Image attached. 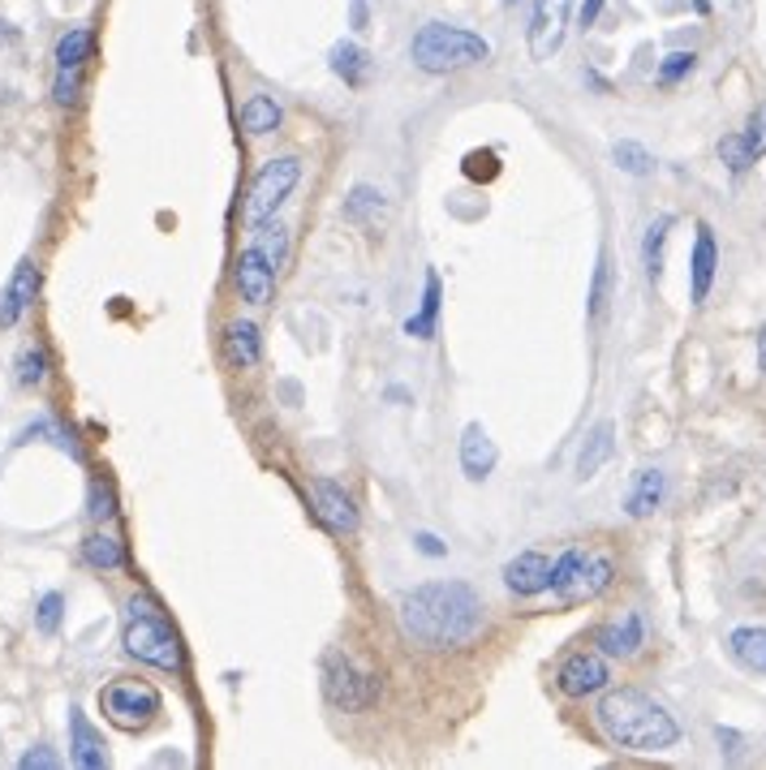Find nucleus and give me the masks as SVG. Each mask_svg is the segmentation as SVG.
Listing matches in <instances>:
<instances>
[{
	"label": "nucleus",
	"mask_w": 766,
	"mask_h": 770,
	"mask_svg": "<svg viewBox=\"0 0 766 770\" xmlns=\"http://www.w3.org/2000/svg\"><path fill=\"white\" fill-rule=\"evenodd\" d=\"M397 616L405 637L422 650H461L487 625L483 599L466 581H426L405 590Z\"/></svg>",
	"instance_id": "nucleus-1"
},
{
	"label": "nucleus",
	"mask_w": 766,
	"mask_h": 770,
	"mask_svg": "<svg viewBox=\"0 0 766 770\" xmlns=\"http://www.w3.org/2000/svg\"><path fill=\"white\" fill-rule=\"evenodd\" d=\"M594 719H599L603 736L628 754H668L681 741V723L655 698H646L641 689H628V685L608 689Z\"/></svg>",
	"instance_id": "nucleus-2"
},
{
	"label": "nucleus",
	"mask_w": 766,
	"mask_h": 770,
	"mask_svg": "<svg viewBox=\"0 0 766 770\" xmlns=\"http://www.w3.org/2000/svg\"><path fill=\"white\" fill-rule=\"evenodd\" d=\"M121 641H126V654L146 663V667H160V672H181V667H186L181 637L168 625L164 607H160L151 594H130Z\"/></svg>",
	"instance_id": "nucleus-3"
},
{
	"label": "nucleus",
	"mask_w": 766,
	"mask_h": 770,
	"mask_svg": "<svg viewBox=\"0 0 766 770\" xmlns=\"http://www.w3.org/2000/svg\"><path fill=\"white\" fill-rule=\"evenodd\" d=\"M410 61H414L422 73L474 70V66H487L491 61V44L483 35L466 31V26L426 22V26H419V35L410 39Z\"/></svg>",
	"instance_id": "nucleus-4"
},
{
	"label": "nucleus",
	"mask_w": 766,
	"mask_h": 770,
	"mask_svg": "<svg viewBox=\"0 0 766 770\" xmlns=\"http://www.w3.org/2000/svg\"><path fill=\"white\" fill-rule=\"evenodd\" d=\"M384 694V685H379V676L375 672H366L353 654L345 650H332V654H323V698L332 701L337 710H370L375 701Z\"/></svg>",
	"instance_id": "nucleus-5"
},
{
	"label": "nucleus",
	"mask_w": 766,
	"mask_h": 770,
	"mask_svg": "<svg viewBox=\"0 0 766 770\" xmlns=\"http://www.w3.org/2000/svg\"><path fill=\"white\" fill-rule=\"evenodd\" d=\"M99 710H104V719H108L113 727H121V732H142V727H151V723L160 719L164 698H160L151 685H142V680H117V685H108V689L99 694Z\"/></svg>",
	"instance_id": "nucleus-6"
},
{
	"label": "nucleus",
	"mask_w": 766,
	"mask_h": 770,
	"mask_svg": "<svg viewBox=\"0 0 766 770\" xmlns=\"http://www.w3.org/2000/svg\"><path fill=\"white\" fill-rule=\"evenodd\" d=\"M302 181V159L297 155H280V159H268L250 186V199H246V220L259 224L268 215H276L284 208V199L293 194V186Z\"/></svg>",
	"instance_id": "nucleus-7"
},
{
	"label": "nucleus",
	"mask_w": 766,
	"mask_h": 770,
	"mask_svg": "<svg viewBox=\"0 0 766 770\" xmlns=\"http://www.w3.org/2000/svg\"><path fill=\"white\" fill-rule=\"evenodd\" d=\"M95 48V35L91 26H70L57 48H52V61H57V78H52V99L61 108H73L78 104V91H82V70H86V57Z\"/></svg>",
	"instance_id": "nucleus-8"
},
{
	"label": "nucleus",
	"mask_w": 766,
	"mask_h": 770,
	"mask_svg": "<svg viewBox=\"0 0 766 770\" xmlns=\"http://www.w3.org/2000/svg\"><path fill=\"white\" fill-rule=\"evenodd\" d=\"M612 680V667H608V654H594V650H577L559 663L556 672V689L564 698H590V694H603Z\"/></svg>",
	"instance_id": "nucleus-9"
},
{
	"label": "nucleus",
	"mask_w": 766,
	"mask_h": 770,
	"mask_svg": "<svg viewBox=\"0 0 766 770\" xmlns=\"http://www.w3.org/2000/svg\"><path fill=\"white\" fill-rule=\"evenodd\" d=\"M568 9L573 0H534V13H530V57L534 61H552L564 44V31H568Z\"/></svg>",
	"instance_id": "nucleus-10"
},
{
	"label": "nucleus",
	"mask_w": 766,
	"mask_h": 770,
	"mask_svg": "<svg viewBox=\"0 0 766 770\" xmlns=\"http://www.w3.org/2000/svg\"><path fill=\"white\" fill-rule=\"evenodd\" d=\"M233 281H237L241 301H250V306H268V301H272V293H276V272H272V263L259 254V246H250V250H241V254H237Z\"/></svg>",
	"instance_id": "nucleus-11"
},
{
	"label": "nucleus",
	"mask_w": 766,
	"mask_h": 770,
	"mask_svg": "<svg viewBox=\"0 0 766 770\" xmlns=\"http://www.w3.org/2000/svg\"><path fill=\"white\" fill-rule=\"evenodd\" d=\"M504 585L517 599H539L543 590H552V560L543 552H517L504 564Z\"/></svg>",
	"instance_id": "nucleus-12"
},
{
	"label": "nucleus",
	"mask_w": 766,
	"mask_h": 770,
	"mask_svg": "<svg viewBox=\"0 0 766 770\" xmlns=\"http://www.w3.org/2000/svg\"><path fill=\"white\" fill-rule=\"evenodd\" d=\"M35 297H39V268L31 259H22L0 293V328H17L22 315L35 306Z\"/></svg>",
	"instance_id": "nucleus-13"
},
{
	"label": "nucleus",
	"mask_w": 766,
	"mask_h": 770,
	"mask_svg": "<svg viewBox=\"0 0 766 770\" xmlns=\"http://www.w3.org/2000/svg\"><path fill=\"white\" fill-rule=\"evenodd\" d=\"M612 577H616V564L608 556H599V552H586V560L577 564L573 581L559 590L556 599L559 603H590V599H599L612 585Z\"/></svg>",
	"instance_id": "nucleus-14"
},
{
	"label": "nucleus",
	"mask_w": 766,
	"mask_h": 770,
	"mask_svg": "<svg viewBox=\"0 0 766 770\" xmlns=\"http://www.w3.org/2000/svg\"><path fill=\"white\" fill-rule=\"evenodd\" d=\"M315 512L332 534H357V508L345 495L341 483L332 478H315Z\"/></svg>",
	"instance_id": "nucleus-15"
},
{
	"label": "nucleus",
	"mask_w": 766,
	"mask_h": 770,
	"mask_svg": "<svg viewBox=\"0 0 766 770\" xmlns=\"http://www.w3.org/2000/svg\"><path fill=\"white\" fill-rule=\"evenodd\" d=\"M715 272H719V241H715L710 224H697L694 259H690V301H694V306H702V301L710 297Z\"/></svg>",
	"instance_id": "nucleus-16"
},
{
	"label": "nucleus",
	"mask_w": 766,
	"mask_h": 770,
	"mask_svg": "<svg viewBox=\"0 0 766 770\" xmlns=\"http://www.w3.org/2000/svg\"><path fill=\"white\" fill-rule=\"evenodd\" d=\"M70 754L82 770L108 767V745H104V736L95 732V723L78 706H70Z\"/></svg>",
	"instance_id": "nucleus-17"
},
{
	"label": "nucleus",
	"mask_w": 766,
	"mask_h": 770,
	"mask_svg": "<svg viewBox=\"0 0 766 770\" xmlns=\"http://www.w3.org/2000/svg\"><path fill=\"white\" fill-rule=\"evenodd\" d=\"M495 461H499V452H495L491 435L483 430V422H470L461 430V470H466V478L470 483H487Z\"/></svg>",
	"instance_id": "nucleus-18"
},
{
	"label": "nucleus",
	"mask_w": 766,
	"mask_h": 770,
	"mask_svg": "<svg viewBox=\"0 0 766 770\" xmlns=\"http://www.w3.org/2000/svg\"><path fill=\"white\" fill-rule=\"evenodd\" d=\"M594 645H599V654H608V659H633V654L646 645V620H641L637 612H628L625 620L603 625V629L594 632Z\"/></svg>",
	"instance_id": "nucleus-19"
},
{
	"label": "nucleus",
	"mask_w": 766,
	"mask_h": 770,
	"mask_svg": "<svg viewBox=\"0 0 766 770\" xmlns=\"http://www.w3.org/2000/svg\"><path fill=\"white\" fill-rule=\"evenodd\" d=\"M259 357H263V336H259V328H255L250 319H233V323L224 328V362L237 366V370H250V366H259Z\"/></svg>",
	"instance_id": "nucleus-20"
},
{
	"label": "nucleus",
	"mask_w": 766,
	"mask_h": 770,
	"mask_svg": "<svg viewBox=\"0 0 766 770\" xmlns=\"http://www.w3.org/2000/svg\"><path fill=\"white\" fill-rule=\"evenodd\" d=\"M663 495H668L663 470H637L633 483H628L625 512L633 517V521H646V517H655V508L663 504Z\"/></svg>",
	"instance_id": "nucleus-21"
},
{
	"label": "nucleus",
	"mask_w": 766,
	"mask_h": 770,
	"mask_svg": "<svg viewBox=\"0 0 766 770\" xmlns=\"http://www.w3.org/2000/svg\"><path fill=\"white\" fill-rule=\"evenodd\" d=\"M612 457H616V426H612V422H599V426L586 435L581 452H577V483H590Z\"/></svg>",
	"instance_id": "nucleus-22"
},
{
	"label": "nucleus",
	"mask_w": 766,
	"mask_h": 770,
	"mask_svg": "<svg viewBox=\"0 0 766 770\" xmlns=\"http://www.w3.org/2000/svg\"><path fill=\"white\" fill-rule=\"evenodd\" d=\"M439 301H444V281H439V272L431 268V272H426V281H422L419 315H410V319H405V336H414V341H431V336L439 332Z\"/></svg>",
	"instance_id": "nucleus-23"
},
{
	"label": "nucleus",
	"mask_w": 766,
	"mask_h": 770,
	"mask_svg": "<svg viewBox=\"0 0 766 770\" xmlns=\"http://www.w3.org/2000/svg\"><path fill=\"white\" fill-rule=\"evenodd\" d=\"M328 61H332V73L345 82V86H366L370 82V70H375V61H370V52L362 48V44H353V39H341V44H332V52H328Z\"/></svg>",
	"instance_id": "nucleus-24"
},
{
	"label": "nucleus",
	"mask_w": 766,
	"mask_h": 770,
	"mask_svg": "<svg viewBox=\"0 0 766 770\" xmlns=\"http://www.w3.org/2000/svg\"><path fill=\"white\" fill-rule=\"evenodd\" d=\"M728 654L754 672V676H766V625H741V629L728 632Z\"/></svg>",
	"instance_id": "nucleus-25"
},
{
	"label": "nucleus",
	"mask_w": 766,
	"mask_h": 770,
	"mask_svg": "<svg viewBox=\"0 0 766 770\" xmlns=\"http://www.w3.org/2000/svg\"><path fill=\"white\" fill-rule=\"evenodd\" d=\"M345 220L349 224H357V228H370V224H379L384 220V211H388V199H384V190L379 186H353L345 199Z\"/></svg>",
	"instance_id": "nucleus-26"
},
{
	"label": "nucleus",
	"mask_w": 766,
	"mask_h": 770,
	"mask_svg": "<svg viewBox=\"0 0 766 770\" xmlns=\"http://www.w3.org/2000/svg\"><path fill=\"white\" fill-rule=\"evenodd\" d=\"M280 121H284V112H280V104L272 95H250L241 104V130L246 134H276Z\"/></svg>",
	"instance_id": "nucleus-27"
},
{
	"label": "nucleus",
	"mask_w": 766,
	"mask_h": 770,
	"mask_svg": "<svg viewBox=\"0 0 766 770\" xmlns=\"http://www.w3.org/2000/svg\"><path fill=\"white\" fill-rule=\"evenodd\" d=\"M672 224H676L672 215H655L650 228H646V237H641V268H646V276L655 284L663 281V241H668Z\"/></svg>",
	"instance_id": "nucleus-28"
},
{
	"label": "nucleus",
	"mask_w": 766,
	"mask_h": 770,
	"mask_svg": "<svg viewBox=\"0 0 766 770\" xmlns=\"http://www.w3.org/2000/svg\"><path fill=\"white\" fill-rule=\"evenodd\" d=\"M255 228H259V233H255V246H259V254L272 263V272H280V268L288 263V228L280 224L276 215L259 220Z\"/></svg>",
	"instance_id": "nucleus-29"
},
{
	"label": "nucleus",
	"mask_w": 766,
	"mask_h": 770,
	"mask_svg": "<svg viewBox=\"0 0 766 770\" xmlns=\"http://www.w3.org/2000/svg\"><path fill=\"white\" fill-rule=\"evenodd\" d=\"M82 560L91 564V568H99V572H113V568L126 564V547H121L113 534H91V538L82 543Z\"/></svg>",
	"instance_id": "nucleus-30"
},
{
	"label": "nucleus",
	"mask_w": 766,
	"mask_h": 770,
	"mask_svg": "<svg viewBox=\"0 0 766 770\" xmlns=\"http://www.w3.org/2000/svg\"><path fill=\"white\" fill-rule=\"evenodd\" d=\"M612 159H616V168L628 173V177H650V173H655V155L633 139L616 142V146H612Z\"/></svg>",
	"instance_id": "nucleus-31"
},
{
	"label": "nucleus",
	"mask_w": 766,
	"mask_h": 770,
	"mask_svg": "<svg viewBox=\"0 0 766 770\" xmlns=\"http://www.w3.org/2000/svg\"><path fill=\"white\" fill-rule=\"evenodd\" d=\"M608 306H612V254L599 250V268H594V284H590V319L603 323Z\"/></svg>",
	"instance_id": "nucleus-32"
},
{
	"label": "nucleus",
	"mask_w": 766,
	"mask_h": 770,
	"mask_svg": "<svg viewBox=\"0 0 766 770\" xmlns=\"http://www.w3.org/2000/svg\"><path fill=\"white\" fill-rule=\"evenodd\" d=\"M13 375H17L22 388H39L48 379V350L44 345H26L17 353V362H13Z\"/></svg>",
	"instance_id": "nucleus-33"
},
{
	"label": "nucleus",
	"mask_w": 766,
	"mask_h": 770,
	"mask_svg": "<svg viewBox=\"0 0 766 770\" xmlns=\"http://www.w3.org/2000/svg\"><path fill=\"white\" fill-rule=\"evenodd\" d=\"M61 620H66V594L61 590L39 594V603H35V629L44 632V637H52V632H61Z\"/></svg>",
	"instance_id": "nucleus-34"
},
{
	"label": "nucleus",
	"mask_w": 766,
	"mask_h": 770,
	"mask_svg": "<svg viewBox=\"0 0 766 770\" xmlns=\"http://www.w3.org/2000/svg\"><path fill=\"white\" fill-rule=\"evenodd\" d=\"M86 517L95 521V525H104V521H113L117 517V495H113V487L108 483H91V495H86Z\"/></svg>",
	"instance_id": "nucleus-35"
},
{
	"label": "nucleus",
	"mask_w": 766,
	"mask_h": 770,
	"mask_svg": "<svg viewBox=\"0 0 766 770\" xmlns=\"http://www.w3.org/2000/svg\"><path fill=\"white\" fill-rule=\"evenodd\" d=\"M741 142H745V151H750L754 164L766 155V99L750 112V121H745V130H741Z\"/></svg>",
	"instance_id": "nucleus-36"
},
{
	"label": "nucleus",
	"mask_w": 766,
	"mask_h": 770,
	"mask_svg": "<svg viewBox=\"0 0 766 770\" xmlns=\"http://www.w3.org/2000/svg\"><path fill=\"white\" fill-rule=\"evenodd\" d=\"M719 159L728 164L732 177H745V173L754 168V159H750V151H745L741 134H723V139H719Z\"/></svg>",
	"instance_id": "nucleus-37"
},
{
	"label": "nucleus",
	"mask_w": 766,
	"mask_h": 770,
	"mask_svg": "<svg viewBox=\"0 0 766 770\" xmlns=\"http://www.w3.org/2000/svg\"><path fill=\"white\" fill-rule=\"evenodd\" d=\"M694 70H697L694 52H672V57L659 66V86H676V82H685Z\"/></svg>",
	"instance_id": "nucleus-38"
},
{
	"label": "nucleus",
	"mask_w": 766,
	"mask_h": 770,
	"mask_svg": "<svg viewBox=\"0 0 766 770\" xmlns=\"http://www.w3.org/2000/svg\"><path fill=\"white\" fill-rule=\"evenodd\" d=\"M17 767L22 770H57L61 767V758H57L48 745H35V749H26V754L17 758Z\"/></svg>",
	"instance_id": "nucleus-39"
},
{
	"label": "nucleus",
	"mask_w": 766,
	"mask_h": 770,
	"mask_svg": "<svg viewBox=\"0 0 766 770\" xmlns=\"http://www.w3.org/2000/svg\"><path fill=\"white\" fill-rule=\"evenodd\" d=\"M414 547H419L422 556H431V560H439V556H448V547H444V543H439V538H435L431 530H419V534H414Z\"/></svg>",
	"instance_id": "nucleus-40"
},
{
	"label": "nucleus",
	"mask_w": 766,
	"mask_h": 770,
	"mask_svg": "<svg viewBox=\"0 0 766 770\" xmlns=\"http://www.w3.org/2000/svg\"><path fill=\"white\" fill-rule=\"evenodd\" d=\"M603 4H608V0H586V4H581V13H577V22H581V31H590V26L599 22V13H603Z\"/></svg>",
	"instance_id": "nucleus-41"
},
{
	"label": "nucleus",
	"mask_w": 766,
	"mask_h": 770,
	"mask_svg": "<svg viewBox=\"0 0 766 770\" xmlns=\"http://www.w3.org/2000/svg\"><path fill=\"white\" fill-rule=\"evenodd\" d=\"M715 736H719V745H728V749H723L728 758H736V754H741V736H736L732 727H715Z\"/></svg>",
	"instance_id": "nucleus-42"
},
{
	"label": "nucleus",
	"mask_w": 766,
	"mask_h": 770,
	"mask_svg": "<svg viewBox=\"0 0 766 770\" xmlns=\"http://www.w3.org/2000/svg\"><path fill=\"white\" fill-rule=\"evenodd\" d=\"M349 22H353V31H366V22H370L366 0H353V4H349Z\"/></svg>",
	"instance_id": "nucleus-43"
},
{
	"label": "nucleus",
	"mask_w": 766,
	"mask_h": 770,
	"mask_svg": "<svg viewBox=\"0 0 766 770\" xmlns=\"http://www.w3.org/2000/svg\"><path fill=\"white\" fill-rule=\"evenodd\" d=\"M17 44H22V31H17L13 22L0 17V48H17Z\"/></svg>",
	"instance_id": "nucleus-44"
},
{
	"label": "nucleus",
	"mask_w": 766,
	"mask_h": 770,
	"mask_svg": "<svg viewBox=\"0 0 766 770\" xmlns=\"http://www.w3.org/2000/svg\"><path fill=\"white\" fill-rule=\"evenodd\" d=\"M758 366L766 370V328H763V336H758Z\"/></svg>",
	"instance_id": "nucleus-45"
},
{
	"label": "nucleus",
	"mask_w": 766,
	"mask_h": 770,
	"mask_svg": "<svg viewBox=\"0 0 766 770\" xmlns=\"http://www.w3.org/2000/svg\"><path fill=\"white\" fill-rule=\"evenodd\" d=\"M728 4H732L736 13H750V0H728Z\"/></svg>",
	"instance_id": "nucleus-46"
},
{
	"label": "nucleus",
	"mask_w": 766,
	"mask_h": 770,
	"mask_svg": "<svg viewBox=\"0 0 766 770\" xmlns=\"http://www.w3.org/2000/svg\"><path fill=\"white\" fill-rule=\"evenodd\" d=\"M504 4H512V0H504Z\"/></svg>",
	"instance_id": "nucleus-47"
}]
</instances>
